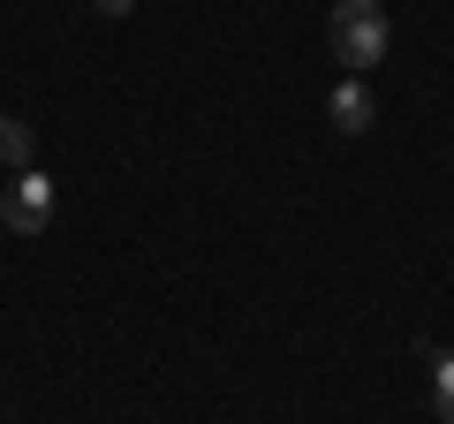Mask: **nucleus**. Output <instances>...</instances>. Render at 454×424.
Segmentation results:
<instances>
[{
	"mask_svg": "<svg viewBox=\"0 0 454 424\" xmlns=\"http://www.w3.org/2000/svg\"><path fill=\"white\" fill-rule=\"evenodd\" d=\"M325 31H333L340 68H348V76H364L372 61H387V38H394V23H387V8H379V0H333Z\"/></svg>",
	"mask_w": 454,
	"mask_h": 424,
	"instance_id": "1",
	"label": "nucleus"
},
{
	"mask_svg": "<svg viewBox=\"0 0 454 424\" xmlns=\"http://www.w3.org/2000/svg\"><path fill=\"white\" fill-rule=\"evenodd\" d=\"M46 220H53V182L38 167L8 175V190H0V228L8 235H46Z\"/></svg>",
	"mask_w": 454,
	"mask_h": 424,
	"instance_id": "2",
	"label": "nucleus"
},
{
	"mask_svg": "<svg viewBox=\"0 0 454 424\" xmlns=\"http://www.w3.org/2000/svg\"><path fill=\"white\" fill-rule=\"evenodd\" d=\"M325 114H333V130L340 137H364L379 122V106H372V91H364V76H340L333 83V98H325Z\"/></svg>",
	"mask_w": 454,
	"mask_h": 424,
	"instance_id": "3",
	"label": "nucleus"
},
{
	"mask_svg": "<svg viewBox=\"0 0 454 424\" xmlns=\"http://www.w3.org/2000/svg\"><path fill=\"white\" fill-rule=\"evenodd\" d=\"M0 160L16 167V175H23V167H31V122H16V114H0Z\"/></svg>",
	"mask_w": 454,
	"mask_h": 424,
	"instance_id": "4",
	"label": "nucleus"
},
{
	"mask_svg": "<svg viewBox=\"0 0 454 424\" xmlns=\"http://www.w3.org/2000/svg\"><path fill=\"white\" fill-rule=\"evenodd\" d=\"M432 409H439V424H454V349L432 357Z\"/></svg>",
	"mask_w": 454,
	"mask_h": 424,
	"instance_id": "5",
	"label": "nucleus"
},
{
	"mask_svg": "<svg viewBox=\"0 0 454 424\" xmlns=\"http://www.w3.org/2000/svg\"><path fill=\"white\" fill-rule=\"evenodd\" d=\"M91 8H98V16H129L137 0H91Z\"/></svg>",
	"mask_w": 454,
	"mask_h": 424,
	"instance_id": "6",
	"label": "nucleus"
}]
</instances>
